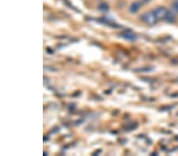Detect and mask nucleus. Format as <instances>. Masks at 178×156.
<instances>
[{"mask_svg": "<svg viewBox=\"0 0 178 156\" xmlns=\"http://www.w3.org/2000/svg\"><path fill=\"white\" fill-rule=\"evenodd\" d=\"M165 21L168 23H173L176 21V15L173 11L168 10V12L166 13V16L165 17Z\"/></svg>", "mask_w": 178, "mask_h": 156, "instance_id": "20e7f679", "label": "nucleus"}, {"mask_svg": "<svg viewBox=\"0 0 178 156\" xmlns=\"http://www.w3.org/2000/svg\"><path fill=\"white\" fill-rule=\"evenodd\" d=\"M142 20L149 25H154L157 23L158 18L154 11H148L142 15Z\"/></svg>", "mask_w": 178, "mask_h": 156, "instance_id": "f257e3e1", "label": "nucleus"}, {"mask_svg": "<svg viewBox=\"0 0 178 156\" xmlns=\"http://www.w3.org/2000/svg\"><path fill=\"white\" fill-rule=\"evenodd\" d=\"M154 13L157 17L158 20H165V17L166 16V13L168 12V9L164 6H159L154 10Z\"/></svg>", "mask_w": 178, "mask_h": 156, "instance_id": "f03ea898", "label": "nucleus"}, {"mask_svg": "<svg viewBox=\"0 0 178 156\" xmlns=\"http://www.w3.org/2000/svg\"><path fill=\"white\" fill-rule=\"evenodd\" d=\"M141 7H142V3L140 2H138V1H136V2H133L131 4L130 7H129V11L131 13H136L139 10V9Z\"/></svg>", "mask_w": 178, "mask_h": 156, "instance_id": "7ed1b4c3", "label": "nucleus"}, {"mask_svg": "<svg viewBox=\"0 0 178 156\" xmlns=\"http://www.w3.org/2000/svg\"><path fill=\"white\" fill-rule=\"evenodd\" d=\"M143 1L145 2V3H149L150 0H143Z\"/></svg>", "mask_w": 178, "mask_h": 156, "instance_id": "6e6552de", "label": "nucleus"}, {"mask_svg": "<svg viewBox=\"0 0 178 156\" xmlns=\"http://www.w3.org/2000/svg\"><path fill=\"white\" fill-rule=\"evenodd\" d=\"M98 10L101 12H107L109 10V6L107 3H102L98 6Z\"/></svg>", "mask_w": 178, "mask_h": 156, "instance_id": "423d86ee", "label": "nucleus"}, {"mask_svg": "<svg viewBox=\"0 0 178 156\" xmlns=\"http://www.w3.org/2000/svg\"><path fill=\"white\" fill-rule=\"evenodd\" d=\"M176 2H178V0H176Z\"/></svg>", "mask_w": 178, "mask_h": 156, "instance_id": "1a4fd4ad", "label": "nucleus"}, {"mask_svg": "<svg viewBox=\"0 0 178 156\" xmlns=\"http://www.w3.org/2000/svg\"><path fill=\"white\" fill-rule=\"evenodd\" d=\"M123 37L125 38L126 40H130V41H133L136 39V36L131 32H126L123 34Z\"/></svg>", "mask_w": 178, "mask_h": 156, "instance_id": "39448f33", "label": "nucleus"}, {"mask_svg": "<svg viewBox=\"0 0 178 156\" xmlns=\"http://www.w3.org/2000/svg\"><path fill=\"white\" fill-rule=\"evenodd\" d=\"M172 7H173V10L178 13V2H175V3H173V6H172Z\"/></svg>", "mask_w": 178, "mask_h": 156, "instance_id": "0eeeda50", "label": "nucleus"}]
</instances>
